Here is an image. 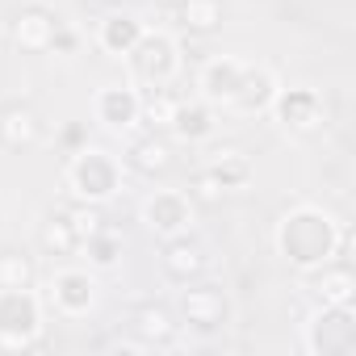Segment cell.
<instances>
[{"mask_svg":"<svg viewBox=\"0 0 356 356\" xmlns=\"http://www.w3.org/2000/svg\"><path fill=\"white\" fill-rule=\"evenodd\" d=\"M273 243L285 256V264H293L298 273H314V268L331 264L343 252L348 235L335 222V214H327L323 206L302 202V206H293V210L281 214V222L273 231Z\"/></svg>","mask_w":356,"mask_h":356,"instance_id":"1","label":"cell"},{"mask_svg":"<svg viewBox=\"0 0 356 356\" xmlns=\"http://www.w3.org/2000/svg\"><path fill=\"white\" fill-rule=\"evenodd\" d=\"M122 181H126V163L105 147H80L63 168L67 193L76 202H88V206H105L109 197H118Z\"/></svg>","mask_w":356,"mask_h":356,"instance_id":"2","label":"cell"},{"mask_svg":"<svg viewBox=\"0 0 356 356\" xmlns=\"http://www.w3.org/2000/svg\"><path fill=\"white\" fill-rule=\"evenodd\" d=\"M134 88H168L181 76V42L163 30H143V38L126 55Z\"/></svg>","mask_w":356,"mask_h":356,"instance_id":"3","label":"cell"},{"mask_svg":"<svg viewBox=\"0 0 356 356\" xmlns=\"http://www.w3.org/2000/svg\"><path fill=\"white\" fill-rule=\"evenodd\" d=\"M38 335H42V298L34 293V285L0 289V348L17 352L38 343Z\"/></svg>","mask_w":356,"mask_h":356,"instance_id":"4","label":"cell"},{"mask_svg":"<svg viewBox=\"0 0 356 356\" xmlns=\"http://www.w3.org/2000/svg\"><path fill=\"white\" fill-rule=\"evenodd\" d=\"M268 113H273V122H277L285 134H293V138L318 134V130L327 126V101H323V92H318V88H310V84L277 88V97H273Z\"/></svg>","mask_w":356,"mask_h":356,"instance_id":"5","label":"cell"},{"mask_svg":"<svg viewBox=\"0 0 356 356\" xmlns=\"http://www.w3.org/2000/svg\"><path fill=\"white\" fill-rule=\"evenodd\" d=\"M302 348L310 356H352L356 352V310L352 306H318L306 323Z\"/></svg>","mask_w":356,"mask_h":356,"instance_id":"6","label":"cell"},{"mask_svg":"<svg viewBox=\"0 0 356 356\" xmlns=\"http://www.w3.org/2000/svg\"><path fill=\"white\" fill-rule=\"evenodd\" d=\"M197 218V202L185 189H155L143 202V222L159 235V239H176V235H189Z\"/></svg>","mask_w":356,"mask_h":356,"instance_id":"7","label":"cell"},{"mask_svg":"<svg viewBox=\"0 0 356 356\" xmlns=\"http://www.w3.org/2000/svg\"><path fill=\"white\" fill-rule=\"evenodd\" d=\"M92 118L113 134L134 130L143 122V88H134L130 80L126 84H101L92 92Z\"/></svg>","mask_w":356,"mask_h":356,"instance_id":"8","label":"cell"},{"mask_svg":"<svg viewBox=\"0 0 356 356\" xmlns=\"http://www.w3.org/2000/svg\"><path fill=\"white\" fill-rule=\"evenodd\" d=\"M47 302L63 318H84L97 306V277L92 268H55L47 281Z\"/></svg>","mask_w":356,"mask_h":356,"instance_id":"9","label":"cell"},{"mask_svg":"<svg viewBox=\"0 0 356 356\" xmlns=\"http://www.w3.org/2000/svg\"><path fill=\"white\" fill-rule=\"evenodd\" d=\"M181 314H185V323L193 331L214 335V331H222L231 323V298L218 285H193L189 281V289L181 293Z\"/></svg>","mask_w":356,"mask_h":356,"instance_id":"10","label":"cell"},{"mask_svg":"<svg viewBox=\"0 0 356 356\" xmlns=\"http://www.w3.org/2000/svg\"><path fill=\"white\" fill-rule=\"evenodd\" d=\"M243 72H248V63L235 59V55H214V59H206L202 72H197V97L210 101L214 109H227V105L235 101V92H239Z\"/></svg>","mask_w":356,"mask_h":356,"instance_id":"11","label":"cell"},{"mask_svg":"<svg viewBox=\"0 0 356 356\" xmlns=\"http://www.w3.org/2000/svg\"><path fill=\"white\" fill-rule=\"evenodd\" d=\"M59 17L42 5H30L13 17V47L26 51V55H47L55 51V38H59Z\"/></svg>","mask_w":356,"mask_h":356,"instance_id":"12","label":"cell"},{"mask_svg":"<svg viewBox=\"0 0 356 356\" xmlns=\"http://www.w3.org/2000/svg\"><path fill=\"white\" fill-rule=\"evenodd\" d=\"M277 88H281V80H277L273 67H264V63H248V72H243V80H239V92H235V101H231L227 109H231V113H243V118L268 113Z\"/></svg>","mask_w":356,"mask_h":356,"instance_id":"13","label":"cell"},{"mask_svg":"<svg viewBox=\"0 0 356 356\" xmlns=\"http://www.w3.org/2000/svg\"><path fill=\"white\" fill-rule=\"evenodd\" d=\"M168 134H172V138H181V143H189V147L210 143V138L218 134V109H214L210 101H202V97L181 101V105H176L172 126H168Z\"/></svg>","mask_w":356,"mask_h":356,"instance_id":"14","label":"cell"},{"mask_svg":"<svg viewBox=\"0 0 356 356\" xmlns=\"http://www.w3.org/2000/svg\"><path fill=\"white\" fill-rule=\"evenodd\" d=\"M159 264H163V273H168V281H176V285H189V281H197L202 273H206V248L197 243V239H189V235H176V239H163V256H159Z\"/></svg>","mask_w":356,"mask_h":356,"instance_id":"15","label":"cell"},{"mask_svg":"<svg viewBox=\"0 0 356 356\" xmlns=\"http://www.w3.org/2000/svg\"><path fill=\"white\" fill-rule=\"evenodd\" d=\"M306 277H310V293H314L323 306H352V302H356V277H352V268H348L339 256H335L331 264L306 273Z\"/></svg>","mask_w":356,"mask_h":356,"instance_id":"16","label":"cell"},{"mask_svg":"<svg viewBox=\"0 0 356 356\" xmlns=\"http://www.w3.org/2000/svg\"><path fill=\"white\" fill-rule=\"evenodd\" d=\"M42 138V118L30 105H5L0 109V147L5 151H30Z\"/></svg>","mask_w":356,"mask_h":356,"instance_id":"17","label":"cell"},{"mask_svg":"<svg viewBox=\"0 0 356 356\" xmlns=\"http://www.w3.org/2000/svg\"><path fill=\"white\" fill-rule=\"evenodd\" d=\"M143 22L134 17V13H105L101 22H97V47L105 51V55H113V59H126L130 55V47L143 38Z\"/></svg>","mask_w":356,"mask_h":356,"instance_id":"18","label":"cell"},{"mask_svg":"<svg viewBox=\"0 0 356 356\" xmlns=\"http://www.w3.org/2000/svg\"><path fill=\"white\" fill-rule=\"evenodd\" d=\"M130 327H134L138 348H172V343H176V323H172V314H168L163 306H155V302L138 306L134 318H130Z\"/></svg>","mask_w":356,"mask_h":356,"instance_id":"19","label":"cell"},{"mask_svg":"<svg viewBox=\"0 0 356 356\" xmlns=\"http://www.w3.org/2000/svg\"><path fill=\"white\" fill-rule=\"evenodd\" d=\"M126 163L138 172V176H163L172 163H176V151H172V143L155 130V134H147V138H138L134 147H130V155H126Z\"/></svg>","mask_w":356,"mask_h":356,"instance_id":"20","label":"cell"},{"mask_svg":"<svg viewBox=\"0 0 356 356\" xmlns=\"http://www.w3.org/2000/svg\"><path fill=\"white\" fill-rule=\"evenodd\" d=\"M218 181H222V189L231 193V189H243L248 181H252V159H248V151H239V147H218V151H210V163H206Z\"/></svg>","mask_w":356,"mask_h":356,"instance_id":"21","label":"cell"},{"mask_svg":"<svg viewBox=\"0 0 356 356\" xmlns=\"http://www.w3.org/2000/svg\"><path fill=\"white\" fill-rule=\"evenodd\" d=\"M80 252H84V260H88L92 273H105V268H113V264L122 260V235H118L113 227H101L97 235H88V239L80 243Z\"/></svg>","mask_w":356,"mask_h":356,"instance_id":"22","label":"cell"},{"mask_svg":"<svg viewBox=\"0 0 356 356\" xmlns=\"http://www.w3.org/2000/svg\"><path fill=\"white\" fill-rule=\"evenodd\" d=\"M181 13V26L193 34H214L222 26V0H181L176 5Z\"/></svg>","mask_w":356,"mask_h":356,"instance_id":"23","label":"cell"},{"mask_svg":"<svg viewBox=\"0 0 356 356\" xmlns=\"http://www.w3.org/2000/svg\"><path fill=\"white\" fill-rule=\"evenodd\" d=\"M38 243H42L47 256H76V252H80V239H76V231H72V222H67L63 214H51V218L42 222Z\"/></svg>","mask_w":356,"mask_h":356,"instance_id":"24","label":"cell"},{"mask_svg":"<svg viewBox=\"0 0 356 356\" xmlns=\"http://www.w3.org/2000/svg\"><path fill=\"white\" fill-rule=\"evenodd\" d=\"M176 105H181L176 92H168V88H143V122L151 130L163 134L172 126V118H176Z\"/></svg>","mask_w":356,"mask_h":356,"instance_id":"25","label":"cell"},{"mask_svg":"<svg viewBox=\"0 0 356 356\" xmlns=\"http://www.w3.org/2000/svg\"><path fill=\"white\" fill-rule=\"evenodd\" d=\"M34 285V260L22 252H0V289Z\"/></svg>","mask_w":356,"mask_h":356,"instance_id":"26","label":"cell"},{"mask_svg":"<svg viewBox=\"0 0 356 356\" xmlns=\"http://www.w3.org/2000/svg\"><path fill=\"white\" fill-rule=\"evenodd\" d=\"M63 218L72 222V231H76V239H80V243L105 227V214H101V206H88V202H76L72 210H63Z\"/></svg>","mask_w":356,"mask_h":356,"instance_id":"27","label":"cell"},{"mask_svg":"<svg viewBox=\"0 0 356 356\" xmlns=\"http://www.w3.org/2000/svg\"><path fill=\"white\" fill-rule=\"evenodd\" d=\"M189 197L202 202V206H214V202L227 197V189H222V181H218L210 168H197V172H193V185H189Z\"/></svg>","mask_w":356,"mask_h":356,"instance_id":"28","label":"cell"},{"mask_svg":"<svg viewBox=\"0 0 356 356\" xmlns=\"http://www.w3.org/2000/svg\"><path fill=\"white\" fill-rule=\"evenodd\" d=\"M159 5H168V9H176V5H181V0H159Z\"/></svg>","mask_w":356,"mask_h":356,"instance_id":"29","label":"cell"}]
</instances>
